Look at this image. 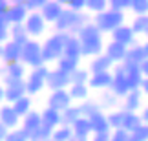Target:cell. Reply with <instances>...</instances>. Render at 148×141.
Instances as JSON below:
<instances>
[{
    "mask_svg": "<svg viewBox=\"0 0 148 141\" xmlns=\"http://www.w3.org/2000/svg\"><path fill=\"white\" fill-rule=\"evenodd\" d=\"M75 35L81 41V57H95V55L102 53L104 50V35L99 31V28L93 24L92 20H88L84 26H81Z\"/></svg>",
    "mask_w": 148,
    "mask_h": 141,
    "instance_id": "cell-1",
    "label": "cell"
},
{
    "mask_svg": "<svg viewBox=\"0 0 148 141\" xmlns=\"http://www.w3.org/2000/svg\"><path fill=\"white\" fill-rule=\"evenodd\" d=\"M88 20H92V15L86 13V11H73L70 8L62 9L60 17L53 22L55 31H62V33H75L81 30V26H84Z\"/></svg>",
    "mask_w": 148,
    "mask_h": 141,
    "instance_id": "cell-2",
    "label": "cell"
},
{
    "mask_svg": "<svg viewBox=\"0 0 148 141\" xmlns=\"http://www.w3.org/2000/svg\"><path fill=\"white\" fill-rule=\"evenodd\" d=\"M92 22L99 28V31L102 35H104V33H110L112 30H115L117 26H121L123 22H126V15H124V11L106 8L104 11H99V13L92 15Z\"/></svg>",
    "mask_w": 148,
    "mask_h": 141,
    "instance_id": "cell-3",
    "label": "cell"
},
{
    "mask_svg": "<svg viewBox=\"0 0 148 141\" xmlns=\"http://www.w3.org/2000/svg\"><path fill=\"white\" fill-rule=\"evenodd\" d=\"M68 33H62V31H55L53 35H49L42 44V59H44V64H49V63H57V59L64 53V39H66Z\"/></svg>",
    "mask_w": 148,
    "mask_h": 141,
    "instance_id": "cell-4",
    "label": "cell"
},
{
    "mask_svg": "<svg viewBox=\"0 0 148 141\" xmlns=\"http://www.w3.org/2000/svg\"><path fill=\"white\" fill-rule=\"evenodd\" d=\"M48 64H40L37 66V68H29L24 77L26 81V94L31 95V97H35L42 92L44 88H46V77H48Z\"/></svg>",
    "mask_w": 148,
    "mask_h": 141,
    "instance_id": "cell-5",
    "label": "cell"
},
{
    "mask_svg": "<svg viewBox=\"0 0 148 141\" xmlns=\"http://www.w3.org/2000/svg\"><path fill=\"white\" fill-rule=\"evenodd\" d=\"M20 63H24L27 68H37V66L44 64V59H42V44H40L38 39H27V41L22 44Z\"/></svg>",
    "mask_w": 148,
    "mask_h": 141,
    "instance_id": "cell-6",
    "label": "cell"
},
{
    "mask_svg": "<svg viewBox=\"0 0 148 141\" xmlns=\"http://www.w3.org/2000/svg\"><path fill=\"white\" fill-rule=\"evenodd\" d=\"M26 31L29 39H40L48 30V22L44 20V17L40 15V11H29L24 20Z\"/></svg>",
    "mask_w": 148,
    "mask_h": 141,
    "instance_id": "cell-7",
    "label": "cell"
},
{
    "mask_svg": "<svg viewBox=\"0 0 148 141\" xmlns=\"http://www.w3.org/2000/svg\"><path fill=\"white\" fill-rule=\"evenodd\" d=\"M26 94V81L24 79H11L4 77V99L8 103H13Z\"/></svg>",
    "mask_w": 148,
    "mask_h": 141,
    "instance_id": "cell-8",
    "label": "cell"
},
{
    "mask_svg": "<svg viewBox=\"0 0 148 141\" xmlns=\"http://www.w3.org/2000/svg\"><path fill=\"white\" fill-rule=\"evenodd\" d=\"M70 73L60 70V68H53L48 72V77H46V88L49 90H60V88H68L70 86Z\"/></svg>",
    "mask_w": 148,
    "mask_h": 141,
    "instance_id": "cell-9",
    "label": "cell"
},
{
    "mask_svg": "<svg viewBox=\"0 0 148 141\" xmlns=\"http://www.w3.org/2000/svg\"><path fill=\"white\" fill-rule=\"evenodd\" d=\"M71 103H73V101L70 97V94H68V88L51 90V94H49V97H48V106H49V108H53V110H59V112L66 110Z\"/></svg>",
    "mask_w": 148,
    "mask_h": 141,
    "instance_id": "cell-10",
    "label": "cell"
},
{
    "mask_svg": "<svg viewBox=\"0 0 148 141\" xmlns=\"http://www.w3.org/2000/svg\"><path fill=\"white\" fill-rule=\"evenodd\" d=\"M110 35H112V41H117V42L124 44V46H132L134 42H137V35L134 33L132 26L126 24V22H123L121 26H117L115 30H112Z\"/></svg>",
    "mask_w": 148,
    "mask_h": 141,
    "instance_id": "cell-11",
    "label": "cell"
},
{
    "mask_svg": "<svg viewBox=\"0 0 148 141\" xmlns=\"http://www.w3.org/2000/svg\"><path fill=\"white\" fill-rule=\"evenodd\" d=\"M110 84H112V70L90 73V79H88V86H90V90L102 92V90H108V88H110Z\"/></svg>",
    "mask_w": 148,
    "mask_h": 141,
    "instance_id": "cell-12",
    "label": "cell"
},
{
    "mask_svg": "<svg viewBox=\"0 0 148 141\" xmlns=\"http://www.w3.org/2000/svg\"><path fill=\"white\" fill-rule=\"evenodd\" d=\"M27 13H29V9L22 2H11L8 11H5V20H8V24H22Z\"/></svg>",
    "mask_w": 148,
    "mask_h": 141,
    "instance_id": "cell-13",
    "label": "cell"
},
{
    "mask_svg": "<svg viewBox=\"0 0 148 141\" xmlns=\"http://www.w3.org/2000/svg\"><path fill=\"white\" fill-rule=\"evenodd\" d=\"M143 92L139 88H134V90H128L126 95L123 99V110H128V112H139L141 106H143Z\"/></svg>",
    "mask_w": 148,
    "mask_h": 141,
    "instance_id": "cell-14",
    "label": "cell"
},
{
    "mask_svg": "<svg viewBox=\"0 0 148 141\" xmlns=\"http://www.w3.org/2000/svg\"><path fill=\"white\" fill-rule=\"evenodd\" d=\"M88 119H90V125H92V132L93 134H99V132H110L112 128L110 125H108V117H106V112L104 110H93L92 114L88 116Z\"/></svg>",
    "mask_w": 148,
    "mask_h": 141,
    "instance_id": "cell-15",
    "label": "cell"
},
{
    "mask_svg": "<svg viewBox=\"0 0 148 141\" xmlns=\"http://www.w3.org/2000/svg\"><path fill=\"white\" fill-rule=\"evenodd\" d=\"M126 50H128V46H124V44L117 42V41H110V42L104 44V50H102V52L112 59L113 64H119V63H123V61H124Z\"/></svg>",
    "mask_w": 148,
    "mask_h": 141,
    "instance_id": "cell-16",
    "label": "cell"
},
{
    "mask_svg": "<svg viewBox=\"0 0 148 141\" xmlns=\"http://www.w3.org/2000/svg\"><path fill=\"white\" fill-rule=\"evenodd\" d=\"M123 68H124V77H126V83H128V88L134 90V88H139L141 83H143V73H141V68L137 64H126L123 63Z\"/></svg>",
    "mask_w": 148,
    "mask_h": 141,
    "instance_id": "cell-17",
    "label": "cell"
},
{
    "mask_svg": "<svg viewBox=\"0 0 148 141\" xmlns=\"http://www.w3.org/2000/svg\"><path fill=\"white\" fill-rule=\"evenodd\" d=\"M62 9H64V6H62L60 2H57V0H49V2H46L38 11H40V15L44 17V20H46L48 24H53V22L60 17Z\"/></svg>",
    "mask_w": 148,
    "mask_h": 141,
    "instance_id": "cell-18",
    "label": "cell"
},
{
    "mask_svg": "<svg viewBox=\"0 0 148 141\" xmlns=\"http://www.w3.org/2000/svg\"><path fill=\"white\" fill-rule=\"evenodd\" d=\"M20 119H22V117L15 112V108H13V105H11V103L0 106V121H2L8 128L20 127Z\"/></svg>",
    "mask_w": 148,
    "mask_h": 141,
    "instance_id": "cell-19",
    "label": "cell"
},
{
    "mask_svg": "<svg viewBox=\"0 0 148 141\" xmlns=\"http://www.w3.org/2000/svg\"><path fill=\"white\" fill-rule=\"evenodd\" d=\"M145 59H148V57H146V53H145V50H143V44L137 41V42H134L132 46H128L123 63H126V64H137L139 66Z\"/></svg>",
    "mask_w": 148,
    "mask_h": 141,
    "instance_id": "cell-20",
    "label": "cell"
},
{
    "mask_svg": "<svg viewBox=\"0 0 148 141\" xmlns=\"http://www.w3.org/2000/svg\"><path fill=\"white\" fill-rule=\"evenodd\" d=\"M20 50H22V46L18 42L8 39L5 42H2V61L4 63H15V61H20Z\"/></svg>",
    "mask_w": 148,
    "mask_h": 141,
    "instance_id": "cell-21",
    "label": "cell"
},
{
    "mask_svg": "<svg viewBox=\"0 0 148 141\" xmlns=\"http://www.w3.org/2000/svg\"><path fill=\"white\" fill-rule=\"evenodd\" d=\"M27 66L20 61H15V63H5V66L2 68V75L4 77H11V79H24L27 73Z\"/></svg>",
    "mask_w": 148,
    "mask_h": 141,
    "instance_id": "cell-22",
    "label": "cell"
},
{
    "mask_svg": "<svg viewBox=\"0 0 148 141\" xmlns=\"http://www.w3.org/2000/svg\"><path fill=\"white\" fill-rule=\"evenodd\" d=\"M40 125H42V121H40V112L38 110H29L26 116H22V119H20V127L27 132V136H29L31 132H35Z\"/></svg>",
    "mask_w": 148,
    "mask_h": 141,
    "instance_id": "cell-23",
    "label": "cell"
},
{
    "mask_svg": "<svg viewBox=\"0 0 148 141\" xmlns=\"http://www.w3.org/2000/svg\"><path fill=\"white\" fill-rule=\"evenodd\" d=\"M112 68H113V63H112V59L108 57L104 52L99 53V55H95V57H92L90 66H88L90 73H93V72H106V70H112Z\"/></svg>",
    "mask_w": 148,
    "mask_h": 141,
    "instance_id": "cell-24",
    "label": "cell"
},
{
    "mask_svg": "<svg viewBox=\"0 0 148 141\" xmlns=\"http://www.w3.org/2000/svg\"><path fill=\"white\" fill-rule=\"evenodd\" d=\"M40 121H42V125H46L53 130V128H57L59 125H62V114L59 110H53V108H49V106H46V108L40 112Z\"/></svg>",
    "mask_w": 148,
    "mask_h": 141,
    "instance_id": "cell-25",
    "label": "cell"
},
{
    "mask_svg": "<svg viewBox=\"0 0 148 141\" xmlns=\"http://www.w3.org/2000/svg\"><path fill=\"white\" fill-rule=\"evenodd\" d=\"M71 130L75 136H82V138H90L92 136V125H90L88 116H81L79 119H75L71 123Z\"/></svg>",
    "mask_w": 148,
    "mask_h": 141,
    "instance_id": "cell-26",
    "label": "cell"
},
{
    "mask_svg": "<svg viewBox=\"0 0 148 141\" xmlns=\"http://www.w3.org/2000/svg\"><path fill=\"white\" fill-rule=\"evenodd\" d=\"M62 55H71V57H81V41L77 35L68 33L64 39V53Z\"/></svg>",
    "mask_w": 148,
    "mask_h": 141,
    "instance_id": "cell-27",
    "label": "cell"
},
{
    "mask_svg": "<svg viewBox=\"0 0 148 141\" xmlns=\"http://www.w3.org/2000/svg\"><path fill=\"white\" fill-rule=\"evenodd\" d=\"M97 105H99L101 110L108 112V110L119 106V97H117L115 94H112L110 90H102V92H101V97L97 99Z\"/></svg>",
    "mask_w": 148,
    "mask_h": 141,
    "instance_id": "cell-28",
    "label": "cell"
},
{
    "mask_svg": "<svg viewBox=\"0 0 148 141\" xmlns=\"http://www.w3.org/2000/svg\"><path fill=\"white\" fill-rule=\"evenodd\" d=\"M68 94H70L71 101L81 103V101H84V99L90 97V86H88V84H82V83L70 84V86H68Z\"/></svg>",
    "mask_w": 148,
    "mask_h": 141,
    "instance_id": "cell-29",
    "label": "cell"
},
{
    "mask_svg": "<svg viewBox=\"0 0 148 141\" xmlns=\"http://www.w3.org/2000/svg\"><path fill=\"white\" fill-rule=\"evenodd\" d=\"M81 61L82 57H71V55H60L59 59H57V68H60V70H64L70 73L71 70H75L81 66Z\"/></svg>",
    "mask_w": 148,
    "mask_h": 141,
    "instance_id": "cell-30",
    "label": "cell"
},
{
    "mask_svg": "<svg viewBox=\"0 0 148 141\" xmlns=\"http://www.w3.org/2000/svg\"><path fill=\"white\" fill-rule=\"evenodd\" d=\"M9 39H11V41H15V42H18L20 46L27 41V39H29V35H27V31H26L24 22H22V24H9Z\"/></svg>",
    "mask_w": 148,
    "mask_h": 141,
    "instance_id": "cell-31",
    "label": "cell"
},
{
    "mask_svg": "<svg viewBox=\"0 0 148 141\" xmlns=\"http://www.w3.org/2000/svg\"><path fill=\"white\" fill-rule=\"evenodd\" d=\"M13 108H15V112L18 114L20 117L22 116H26L29 110H33V99H31V95H27V94H24L22 97H18L16 101H13Z\"/></svg>",
    "mask_w": 148,
    "mask_h": 141,
    "instance_id": "cell-32",
    "label": "cell"
},
{
    "mask_svg": "<svg viewBox=\"0 0 148 141\" xmlns=\"http://www.w3.org/2000/svg\"><path fill=\"white\" fill-rule=\"evenodd\" d=\"M141 116H139V112H128V110H124V117H123V125L121 128H124L126 132H132L134 128H137L141 125Z\"/></svg>",
    "mask_w": 148,
    "mask_h": 141,
    "instance_id": "cell-33",
    "label": "cell"
},
{
    "mask_svg": "<svg viewBox=\"0 0 148 141\" xmlns=\"http://www.w3.org/2000/svg\"><path fill=\"white\" fill-rule=\"evenodd\" d=\"M60 114H62V123H64V125H71L75 119H79V117L82 116V112H81V106H79V105L71 103L66 110H62Z\"/></svg>",
    "mask_w": 148,
    "mask_h": 141,
    "instance_id": "cell-34",
    "label": "cell"
},
{
    "mask_svg": "<svg viewBox=\"0 0 148 141\" xmlns=\"http://www.w3.org/2000/svg\"><path fill=\"white\" fill-rule=\"evenodd\" d=\"M132 30L135 35H146L148 31V15H135V19L132 20Z\"/></svg>",
    "mask_w": 148,
    "mask_h": 141,
    "instance_id": "cell-35",
    "label": "cell"
},
{
    "mask_svg": "<svg viewBox=\"0 0 148 141\" xmlns=\"http://www.w3.org/2000/svg\"><path fill=\"white\" fill-rule=\"evenodd\" d=\"M73 136V130H71V125H59L57 128H53V132H51V139L53 141H68Z\"/></svg>",
    "mask_w": 148,
    "mask_h": 141,
    "instance_id": "cell-36",
    "label": "cell"
},
{
    "mask_svg": "<svg viewBox=\"0 0 148 141\" xmlns=\"http://www.w3.org/2000/svg\"><path fill=\"white\" fill-rule=\"evenodd\" d=\"M106 117H108V125L110 128H121L123 125V117H124V110H117V108H112L106 112Z\"/></svg>",
    "mask_w": 148,
    "mask_h": 141,
    "instance_id": "cell-37",
    "label": "cell"
},
{
    "mask_svg": "<svg viewBox=\"0 0 148 141\" xmlns=\"http://www.w3.org/2000/svg\"><path fill=\"white\" fill-rule=\"evenodd\" d=\"M88 79H90V70L86 68H75L70 72V83L71 84H77V83H82V84H88Z\"/></svg>",
    "mask_w": 148,
    "mask_h": 141,
    "instance_id": "cell-38",
    "label": "cell"
},
{
    "mask_svg": "<svg viewBox=\"0 0 148 141\" xmlns=\"http://www.w3.org/2000/svg\"><path fill=\"white\" fill-rule=\"evenodd\" d=\"M4 141H29V136L22 127H16V128H9Z\"/></svg>",
    "mask_w": 148,
    "mask_h": 141,
    "instance_id": "cell-39",
    "label": "cell"
},
{
    "mask_svg": "<svg viewBox=\"0 0 148 141\" xmlns=\"http://www.w3.org/2000/svg\"><path fill=\"white\" fill-rule=\"evenodd\" d=\"M130 141H148V123H141L130 132Z\"/></svg>",
    "mask_w": 148,
    "mask_h": 141,
    "instance_id": "cell-40",
    "label": "cell"
},
{
    "mask_svg": "<svg viewBox=\"0 0 148 141\" xmlns=\"http://www.w3.org/2000/svg\"><path fill=\"white\" fill-rule=\"evenodd\" d=\"M51 132H53V130H51L49 127L40 125L35 132L29 134V141H44V139H49L51 138Z\"/></svg>",
    "mask_w": 148,
    "mask_h": 141,
    "instance_id": "cell-41",
    "label": "cell"
},
{
    "mask_svg": "<svg viewBox=\"0 0 148 141\" xmlns=\"http://www.w3.org/2000/svg\"><path fill=\"white\" fill-rule=\"evenodd\" d=\"M108 8V0H86V13L95 15Z\"/></svg>",
    "mask_w": 148,
    "mask_h": 141,
    "instance_id": "cell-42",
    "label": "cell"
},
{
    "mask_svg": "<svg viewBox=\"0 0 148 141\" xmlns=\"http://www.w3.org/2000/svg\"><path fill=\"white\" fill-rule=\"evenodd\" d=\"M130 11H134V15H148V0H132Z\"/></svg>",
    "mask_w": 148,
    "mask_h": 141,
    "instance_id": "cell-43",
    "label": "cell"
},
{
    "mask_svg": "<svg viewBox=\"0 0 148 141\" xmlns=\"http://www.w3.org/2000/svg\"><path fill=\"white\" fill-rule=\"evenodd\" d=\"M79 106H81V112H82V116H90L93 110H97L99 108V105H97V101H93V99H84L79 103Z\"/></svg>",
    "mask_w": 148,
    "mask_h": 141,
    "instance_id": "cell-44",
    "label": "cell"
},
{
    "mask_svg": "<svg viewBox=\"0 0 148 141\" xmlns=\"http://www.w3.org/2000/svg\"><path fill=\"white\" fill-rule=\"evenodd\" d=\"M110 141H130V132L124 128H113L110 130Z\"/></svg>",
    "mask_w": 148,
    "mask_h": 141,
    "instance_id": "cell-45",
    "label": "cell"
},
{
    "mask_svg": "<svg viewBox=\"0 0 148 141\" xmlns=\"http://www.w3.org/2000/svg\"><path fill=\"white\" fill-rule=\"evenodd\" d=\"M132 0H108V8L117 9V11H128Z\"/></svg>",
    "mask_w": 148,
    "mask_h": 141,
    "instance_id": "cell-46",
    "label": "cell"
},
{
    "mask_svg": "<svg viewBox=\"0 0 148 141\" xmlns=\"http://www.w3.org/2000/svg\"><path fill=\"white\" fill-rule=\"evenodd\" d=\"M66 8H70L73 11H86V0H68Z\"/></svg>",
    "mask_w": 148,
    "mask_h": 141,
    "instance_id": "cell-47",
    "label": "cell"
},
{
    "mask_svg": "<svg viewBox=\"0 0 148 141\" xmlns=\"http://www.w3.org/2000/svg\"><path fill=\"white\" fill-rule=\"evenodd\" d=\"M46 2H49V0H24V6L29 11H38Z\"/></svg>",
    "mask_w": 148,
    "mask_h": 141,
    "instance_id": "cell-48",
    "label": "cell"
},
{
    "mask_svg": "<svg viewBox=\"0 0 148 141\" xmlns=\"http://www.w3.org/2000/svg\"><path fill=\"white\" fill-rule=\"evenodd\" d=\"M90 141H110V132H99V134H92Z\"/></svg>",
    "mask_w": 148,
    "mask_h": 141,
    "instance_id": "cell-49",
    "label": "cell"
},
{
    "mask_svg": "<svg viewBox=\"0 0 148 141\" xmlns=\"http://www.w3.org/2000/svg\"><path fill=\"white\" fill-rule=\"evenodd\" d=\"M141 121H143V123H148V106H141Z\"/></svg>",
    "mask_w": 148,
    "mask_h": 141,
    "instance_id": "cell-50",
    "label": "cell"
},
{
    "mask_svg": "<svg viewBox=\"0 0 148 141\" xmlns=\"http://www.w3.org/2000/svg\"><path fill=\"white\" fill-rule=\"evenodd\" d=\"M139 90L143 92V95H146V97H148V77H145V79H143V83H141Z\"/></svg>",
    "mask_w": 148,
    "mask_h": 141,
    "instance_id": "cell-51",
    "label": "cell"
},
{
    "mask_svg": "<svg viewBox=\"0 0 148 141\" xmlns=\"http://www.w3.org/2000/svg\"><path fill=\"white\" fill-rule=\"evenodd\" d=\"M139 68H141V73H143V77H148V59H145L143 63L139 64Z\"/></svg>",
    "mask_w": 148,
    "mask_h": 141,
    "instance_id": "cell-52",
    "label": "cell"
},
{
    "mask_svg": "<svg viewBox=\"0 0 148 141\" xmlns=\"http://www.w3.org/2000/svg\"><path fill=\"white\" fill-rule=\"evenodd\" d=\"M8 130H9V128L5 127L2 121H0V141H4V138H5V134H8Z\"/></svg>",
    "mask_w": 148,
    "mask_h": 141,
    "instance_id": "cell-53",
    "label": "cell"
},
{
    "mask_svg": "<svg viewBox=\"0 0 148 141\" xmlns=\"http://www.w3.org/2000/svg\"><path fill=\"white\" fill-rule=\"evenodd\" d=\"M68 141H90V138H82V136H75V134H73Z\"/></svg>",
    "mask_w": 148,
    "mask_h": 141,
    "instance_id": "cell-54",
    "label": "cell"
},
{
    "mask_svg": "<svg viewBox=\"0 0 148 141\" xmlns=\"http://www.w3.org/2000/svg\"><path fill=\"white\" fill-rule=\"evenodd\" d=\"M141 44H143V50H145V53H146V57H148V39H146L145 42H141Z\"/></svg>",
    "mask_w": 148,
    "mask_h": 141,
    "instance_id": "cell-55",
    "label": "cell"
},
{
    "mask_svg": "<svg viewBox=\"0 0 148 141\" xmlns=\"http://www.w3.org/2000/svg\"><path fill=\"white\" fill-rule=\"evenodd\" d=\"M2 101H5L4 99V84H0V103H2Z\"/></svg>",
    "mask_w": 148,
    "mask_h": 141,
    "instance_id": "cell-56",
    "label": "cell"
},
{
    "mask_svg": "<svg viewBox=\"0 0 148 141\" xmlns=\"http://www.w3.org/2000/svg\"><path fill=\"white\" fill-rule=\"evenodd\" d=\"M57 2H60L62 6H66V2H68V0H57Z\"/></svg>",
    "mask_w": 148,
    "mask_h": 141,
    "instance_id": "cell-57",
    "label": "cell"
},
{
    "mask_svg": "<svg viewBox=\"0 0 148 141\" xmlns=\"http://www.w3.org/2000/svg\"><path fill=\"white\" fill-rule=\"evenodd\" d=\"M0 61H2V44H0Z\"/></svg>",
    "mask_w": 148,
    "mask_h": 141,
    "instance_id": "cell-58",
    "label": "cell"
},
{
    "mask_svg": "<svg viewBox=\"0 0 148 141\" xmlns=\"http://www.w3.org/2000/svg\"><path fill=\"white\" fill-rule=\"evenodd\" d=\"M9 2H22V4H24V0H9Z\"/></svg>",
    "mask_w": 148,
    "mask_h": 141,
    "instance_id": "cell-59",
    "label": "cell"
},
{
    "mask_svg": "<svg viewBox=\"0 0 148 141\" xmlns=\"http://www.w3.org/2000/svg\"><path fill=\"white\" fill-rule=\"evenodd\" d=\"M44 141H53V139H51V138H49V139H44Z\"/></svg>",
    "mask_w": 148,
    "mask_h": 141,
    "instance_id": "cell-60",
    "label": "cell"
},
{
    "mask_svg": "<svg viewBox=\"0 0 148 141\" xmlns=\"http://www.w3.org/2000/svg\"><path fill=\"white\" fill-rule=\"evenodd\" d=\"M0 77H2V68H0Z\"/></svg>",
    "mask_w": 148,
    "mask_h": 141,
    "instance_id": "cell-61",
    "label": "cell"
}]
</instances>
